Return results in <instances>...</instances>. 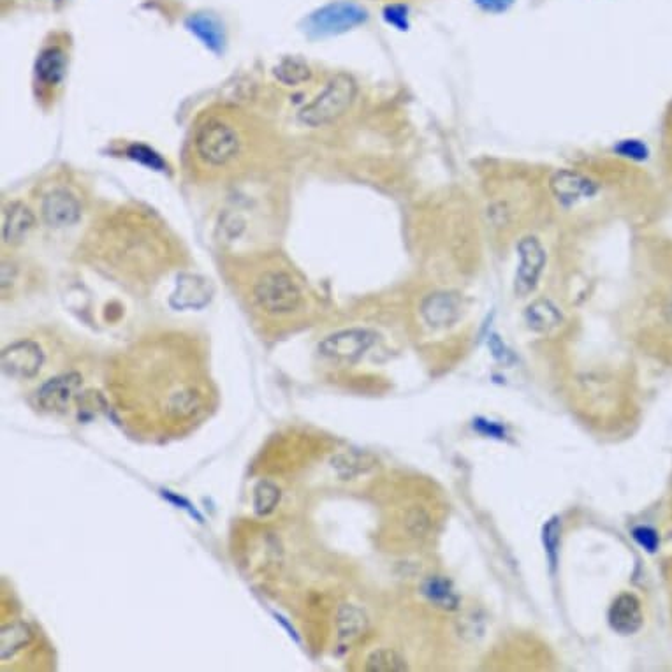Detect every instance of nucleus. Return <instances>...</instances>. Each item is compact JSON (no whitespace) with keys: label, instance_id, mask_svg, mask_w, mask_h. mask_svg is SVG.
<instances>
[{"label":"nucleus","instance_id":"2eb2a0df","mask_svg":"<svg viewBox=\"0 0 672 672\" xmlns=\"http://www.w3.org/2000/svg\"><path fill=\"white\" fill-rule=\"evenodd\" d=\"M34 224H36V217L30 212L29 206L23 205L20 201L11 203L4 212L2 240L6 245H18L27 238Z\"/></svg>","mask_w":672,"mask_h":672},{"label":"nucleus","instance_id":"f257e3e1","mask_svg":"<svg viewBox=\"0 0 672 672\" xmlns=\"http://www.w3.org/2000/svg\"><path fill=\"white\" fill-rule=\"evenodd\" d=\"M259 132L245 111L229 106L203 111L190 129V168L208 180L242 173L256 155Z\"/></svg>","mask_w":672,"mask_h":672},{"label":"nucleus","instance_id":"a878e982","mask_svg":"<svg viewBox=\"0 0 672 672\" xmlns=\"http://www.w3.org/2000/svg\"><path fill=\"white\" fill-rule=\"evenodd\" d=\"M277 78L287 85H301L310 78V69L298 60H284L277 69Z\"/></svg>","mask_w":672,"mask_h":672},{"label":"nucleus","instance_id":"6e6552de","mask_svg":"<svg viewBox=\"0 0 672 672\" xmlns=\"http://www.w3.org/2000/svg\"><path fill=\"white\" fill-rule=\"evenodd\" d=\"M44 363V354L36 342L22 340L2 351V372L13 379H32Z\"/></svg>","mask_w":672,"mask_h":672},{"label":"nucleus","instance_id":"9b49d317","mask_svg":"<svg viewBox=\"0 0 672 672\" xmlns=\"http://www.w3.org/2000/svg\"><path fill=\"white\" fill-rule=\"evenodd\" d=\"M644 623L643 607L636 595L621 593L609 609V625L621 636H632Z\"/></svg>","mask_w":672,"mask_h":672},{"label":"nucleus","instance_id":"4be33fe9","mask_svg":"<svg viewBox=\"0 0 672 672\" xmlns=\"http://www.w3.org/2000/svg\"><path fill=\"white\" fill-rule=\"evenodd\" d=\"M405 530L410 537L414 539H424L428 537L433 526V519H431L430 512L423 509V507H410L409 511L405 512Z\"/></svg>","mask_w":672,"mask_h":672},{"label":"nucleus","instance_id":"7ed1b4c3","mask_svg":"<svg viewBox=\"0 0 672 672\" xmlns=\"http://www.w3.org/2000/svg\"><path fill=\"white\" fill-rule=\"evenodd\" d=\"M71 59V41L64 32H53L44 39L34 64L32 88L37 104L44 111L52 110L60 99L66 83Z\"/></svg>","mask_w":672,"mask_h":672},{"label":"nucleus","instance_id":"393cba45","mask_svg":"<svg viewBox=\"0 0 672 672\" xmlns=\"http://www.w3.org/2000/svg\"><path fill=\"white\" fill-rule=\"evenodd\" d=\"M424 595L439 604L442 607L454 606L456 604V595H454L453 588L447 583L446 579L431 578L426 585H424Z\"/></svg>","mask_w":672,"mask_h":672},{"label":"nucleus","instance_id":"412c9836","mask_svg":"<svg viewBox=\"0 0 672 672\" xmlns=\"http://www.w3.org/2000/svg\"><path fill=\"white\" fill-rule=\"evenodd\" d=\"M366 671L402 672L407 671L405 658L395 650H377L366 660Z\"/></svg>","mask_w":672,"mask_h":672},{"label":"nucleus","instance_id":"ddd939ff","mask_svg":"<svg viewBox=\"0 0 672 672\" xmlns=\"http://www.w3.org/2000/svg\"><path fill=\"white\" fill-rule=\"evenodd\" d=\"M81 377L78 373H66L50 379L37 393V402L46 410L66 409L74 393L78 391Z\"/></svg>","mask_w":672,"mask_h":672},{"label":"nucleus","instance_id":"f3484780","mask_svg":"<svg viewBox=\"0 0 672 672\" xmlns=\"http://www.w3.org/2000/svg\"><path fill=\"white\" fill-rule=\"evenodd\" d=\"M173 305L178 308H199L210 301V291L205 280L196 277L182 278L173 294Z\"/></svg>","mask_w":672,"mask_h":672},{"label":"nucleus","instance_id":"bb28decb","mask_svg":"<svg viewBox=\"0 0 672 672\" xmlns=\"http://www.w3.org/2000/svg\"><path fill=\"white\" fill-rule=\"evenodd\" d=\"M512 2H514V0H475V4H477L479 8L486 11V13H495V15H498V13H505L507 9L511 8Z\"/></svg>","mask_w":672,"mask_h":672},{"label":"nucleus","instance_id":"9d476101","mask_svg":"<svg viewBox=\"0 0 672 672\" xmlns=\"http://www.w3.org/2000/svg\"><path fill=\"white\" fill-rule=\"evenodd\" d=\"M365 9L359 8L356 4H331L328 8L321 9L317 15L310 18V27L317 34H336V32H345V30L356 27L361 22H365Z\"/></svg>","mask_w":672,"mask_h":672},{"label":"nucleus","instance_id":"20e7f679","mask_svg":"<svg viewBox=\"0 0 672 672\" xmlns=\"http://www.w3.org/2000/svg\"><path fill=\"white\" fill-rule=\"evenodd\" d=\"M252 300L263 314L285 317L303 307V291L291 271L270 264L257 273L252 284Z\"/></svg>","mask_w":672,"mask_h":672},{"label":"nucleus","instance_id":"0eeeda50","mask_svg":"<svg viewBox=\"0 0 672 672\" xmlns=\"http://www.w3.org/2000/svg\"><path fill=\"white\" fill-rule=\"evenodd\" d=\"M519 266L514 278V291L525 298L534 291L546 266V250L534 236H526L518 243Z\"/></svg>","mask_w":672,"mask_h":672},{"label":"nucleus","instance_id":"f03ea898","mask_svg":"<svg viewBox=\"0 0 672 672\" xmlns=\"http://www.w3.org/2000/svg\"><path fill=\"white\" fill-rule=\"evenodd\" d=\"M87 240L111 263L143 264L168 256L173 238L154 215L138 208H118L92 227Z\"/></svg>","mask_w":672,"mask_h":672},{"label":"nucleus","instance_id":"1a4fd4ad","mask_svg":"<svg viewBox=\"0 0 672 672\" xmlns=\"http://www.w3.org/2000/svg\"><path fill=\"white\" fill-rule=\"evenodd\" d=\"M41 217L53 229L74 226L81 219L80 201L69 190H52L41 201Z\"/></svg>","mask_w":672,"mask_h":672},{"label":"nucleus","instance_id":"b1692460","mask_svg":"<svg viewBox=\"0 0 672 672\" xmlns=\"http://www.w3.org/2000/svg\"><path fill=\"white\" fill-rule=\"evenodd\" d=\"M280 502V490L270 481H263L256 486L254 490V511L259 516H266L273 512Z\"/></svg>","mask_w":672,"mask_h":672},{"label":"nucleus","instance_id":"a211bd4d","mask_svg":"<svg viewBox=\"0 0 672 672\" xmlns=\"http://www.w3.org/2000/svg\"><path fill=\"white\" fill-rule=\"evenodd\" d=\"M525 319L528 328L534 329L537 333H549L551 329H556L562 324L560 310L548 300L534 301L526 308Z\"/></svg>","mask_w":672,"mask_h":672},{"label":"nucleus","instance_id":"dca6fc26","mask_svg":"<svg viewBox=\"0 0 672 672\" xmlns=\"http://www.w3.org/2000/svg\"><path fill=\"white\" fill-rule=\"evenodd\" d=\"M460 301L447 293L431 294L423 301L424 321L435 328H446L460 317Z\"/></svg>","mask_w":672,"mask_h":672},{"label":"nucleus","instance_id":"aec40b11","mask_svg":"<svg viewBox=\"0 0 672 672\" xmlns=\"http://www.w3.org/2000/svg\"><path fill=\"white\" fill-rule=\"evenodd\" d=\"M29 627L23 623H11L2 629V637H0V653H2V660H8L13 657L15 653L22 650L23 646L30 643Z\"/></svg>","mask_w":672,"mask_h":672},{"label":"nucleus","instance_id":"39448f33","mask_svg":"<svg viewBox=\"0 0 672 672\" xmlns=\"http://www.w3.org/2000/svg\"><path fill=\"white\" fill-rule=\"evenodd\" d=\"M354 97H356V83L351 76L344 73L336 74L321 94L301 110L300 120L310 127L331 124L351 108Z\"/></svg>","mask_w":672,"mask_h":672},{"label":"nucleus","instance_id":"5701e85b","mask_svg":"<svg viewBox=\"0 0 672 672\" xmlns=\"http://www.w3.org/2000/svg\"><path fill=\"white\" fill-rule=\"evenodd\" d=\"M335 468L340 472V475L344 477H354V475L363 474L368 468H372L375 465V461L368 456V454H340L336 456Z\"/></svg>","mask_w":672,"mask_h":672},{"label":"nucleus","instance_id":"6ab92c4d","mask_svg":"<svg viewBox=\"0 0 672 672\" xmlns=\"http://www.w3.org/2000/svg\"><path fill=\"white\" fill-rule=\"evenodd\" d=\"M336 627H338V636L344 641H354L358 639L366 627H368V620L366 614L356 606H342L336 616Z\"/></svg>","mask_w":672,"mask_h":672},{"label":"nucleus","instance_id":"f8f14e48","mask_svg":"<svg viewBox=\"0 0 672 672\" xmlns=\"http://www.w3.org/2000/svg\"><path fill=\"white\" fill-rule=\"evenodd\" d=\"M549 187L556 198L567 205L576 203L579 199L590 198L597 192V185L588 176L581 175L578 171H570V169L556 171L549 180Z\"/></svg>","mask_w":672,"mask_h":672},{"label":"nucleus","instance_id":"4468645a","mask_svg":"<svg viewBox=\"0 0 672 672\" xmlns=\"http://www.w3.org/2000/svg\"><path fill=\"white\" fill-rule=\"evenodd\" d=\"M648 314H651V331L664 338L665 344L672 345V280L662 285L658 293L651 294Z\"/></svg>","mask_w":672,"mask_h":672},{"label":"nucleus","instance_id":"423d86ee","mask_svg":"<svg viewBox=\"0 0 672 672\" xmlns=\"http://www.w3.org/2000/svg\"><path fill=\"white\" fill-rule=\"evenodd\" d=\"M375 340L377 336L368 329H344L322 340L319 352L324 358L352 363L363 358L366 351L375 344Z\"/></svg>","mask_w":672,"mask_h":672}]
</instances>
